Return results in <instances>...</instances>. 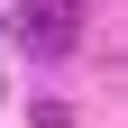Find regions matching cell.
I'll return each instance as SVG.
<instances>
[{
	"label": "cell",
	"instance_id": "obj_1",
	"mask_svg": "<svg viewBox=\"0 0 128 128\" xmlns=\"http://www.w3.org/2000/svg\"><path fill=\"white\" fill-rule=\"evenodd\" d=\"M82 28H92V0H18V46H28V55H46V64L73 55Z\"/></svg>",
	"mask_w": 128,
	"mask_h": 128
}]
</instances>
